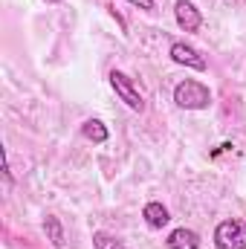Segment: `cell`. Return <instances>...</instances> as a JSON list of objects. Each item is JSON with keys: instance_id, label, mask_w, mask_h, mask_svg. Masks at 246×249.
Returning <instances> with one entry per match:
<instances>
[{"instance_id": "30bf717a", "label": "cell", "mask_w": 246, "mask_h": 249, "mask_svg": "<svg viewBox=\"0 0 246 249\" xmlns=\"http://www.w3.org/2000/svg\"><path fill=\"white\" fill-rule=\"evenodd\" d=\"M93 249H127L124 247V241H119L116 235H110V232H93Z\"/></svg>"}, {"instance_id": "3957f363", "label": "cell", "mask_w": 246, "mask_h": 249, "mask_svg": "<svg viewBox=\"0 0 246 249\" xmlns=\"http://www.w3.org/2000/svg\"><path fill=\"white\" fill-rule=\"evenodd\" d=\"M214 249H246V226L241 220H220L214 226Z\"/></svg>"}, {"instance_id": "8992f818", "label": "cell", "mask_w": 246, "mask_h": 249, "mask_svg": "<svg viewBox=\"0 0 246 249\" xmlns=\"http://www.w3.org/2000/svg\"><path fill=\"white\" fill-rule=\"evenodd\" d=\"M200 244H203L200 232H194V229H185V226L174 229V232L165 238V247H168V249H200Z\"/></svg>"}, {"instance_id": "52a82bcc", "label": "cell", "mask_w": 246, "mask_h": 249, "mask_svg": "<svg viewBox=\"0 0 246 249\" xmlns=\"http://www.w3.org/2000/svg\"><path fill=\"white\" fill-rule=\"evenodd\" d=\"M142 217H145V223H148L151 229H162V226H168V220H171L168 209H165L162 203H157V200L145 203V209H142Z\"/></svg>"}, {"instance_id": "9c48e42d", "label": "cell", "mask_w": 246, "mask_h": 249, "mask_svg": "<svg viewBox=\"0 0 246 249\" xmlns=\"http://www.w3.org/2000/svg\"><path fill=\"white\" fill-rule=\"evenodd\" d=\"M44 232H47V241L55 249L64 247V226L55 214H47V217H44Z\"/></svg>"}, {"instance_id": "ba28073f", "label": "cell", "mask_w": 246, "mask_h": 249, "mask_svg": "<svg viewBox=\"0 0 246 249\" xmlns=\"http://www.w3.org/2000/svg\"><path fill=\"white\" fill-rule=\"evenodd\" d=\"M81 136L96 142V145H105L110 139V130H107V124L102 119H87V122H81Z\"/></svg>"}, {"instance_id": "7a4b0ae2", "label": "cell", "mask_w": 246, "mask_h": 249, "mask_svg": "<svg viewBox=\"0 0 246 249\" xmlns=\"http://www.w3.org/2000/svg\"><path fill=\"white\" fill-rule=\"evenodd\" d=\"M107 81H110V87H113L116 99H119V102H124L133 113H142V110H145V99H142V93L133 87V81L124 75L122 70H110Z\"/></svg>"}, {"instance_id": "8fae6325", "label": "cell", "mask_w": 246, "mask_h": 249, "mask_svg": "<svg viewBox=\"0 0 246 249\" xmlns=\"http://www.w3.org/2000/svg\"><path fill=\"white\" fill-rule=\"evenodd\" d=\"M130 6H136V9H145V12H151V9H157V0H127Z\"/></svg>"}, {"instance_id": "7c38bea8", "label": "cell", "mask_w": 246, "mask_h": 249, "mask_svg": "<svg viewBox=\"0 0 246 249\" xmlns=\"http://www.w3.org/2000/svg\"><path fill=\"white\" fill-rule=\"evenodd\" d=\"M47 3H58V0H47Z\"/></svg>"}, {"instance_id": "5b68a950", "label": "cell", "mask_w": 246, "mask_h": 249, "mask_svg": "<svg viewBox=\"0 0 246 249\" xmlns=\"http://www.w3.org/2000/svg\"><path fill=\"white\" fill-rule=\"evenodd\" d=\"M174 20L183 32H197L203 26V12L191 0H177L174 3Z\"/></svg>"}, {"instance_id": "6da1fadb", "label": "cell", "mask_w": 246, "mask_h": 249, "mask_svg": "<svg viewBox=\"0 0 246 249\" xmlns=\"http://www.w3.org/2000/svg\"><path fill=\"white\" fill-rule=\"evenodd\" d=\"M174 105L183 110H206L211 105V90L197 78H183L174 87Z\"/></svg>"}, {"instance_id": "277c9868", "label": "cell", "mask_w": 246, "mask_h": 249, "mask_svg": "<svg viewBox=\"0 0 246 249\" xmlns=\"http://www.w3.org/2000/svg\"><path fill=\"white\" fill-rule=\"evenodd\" d=\"M168 55H171V61L174 64H180V67H185V70H197V72L209 70L206 55H203L200 50H194L191 44H185V41H174L171 50H168Z\"/></svg>"}]
</instances>
